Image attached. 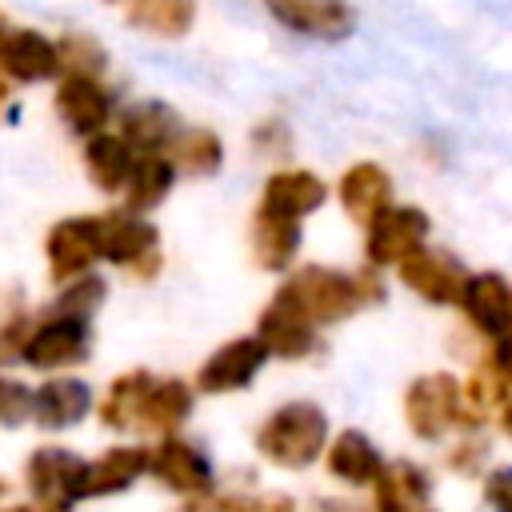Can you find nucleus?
Returning a JSON list of instances; mask_svg holds the SVG:
<instances>
[{"label":"nucleus","instance_id":"f257e3e1","mask_svg":"<svg viewBox=\"0 0 512 512\" xmlns=\"http://www.w3.org/2000/svg\"><path fill=\"white\" fill-rule=\"evenodd\" d=\"M276 292L288 304H296L316 328L340 324V320L356 316L360 308H368V304H376L384 296L372 276H364V272H340V268H328V264H304V268H296Z\"/></svg>","mask_w":512,"mask_h":512},{"label":"nucleus","instance_id":"f03ea898","mask_svg":"<svg viewBox=\"0 0 512 512\" xmlns=\"http://www.w3.org/2000/svg\"><path fill=\"white\" fill-rule=\"evenodd\" d=\"M256 452L284 472L312 468L328 452V412L312 400H288L272 408L256 432Z\"/></svg>","mask_w":512,"mask_h":512},{"label":"nucleus","instance_id":"7ed1b4c3","mask_svg":"<svg viewBox=\"0 0 512 512\" xmlns=\"http://www.w3.org/2000/svg\"><path fill=\"white\" fill-rule=\"evenodd\" d=\"M404 424L416 440L436 444L464 428V380L452 372H424L404 388Z\"/></svg>","mask_w":512,"mask_h":512},{"label":"nucleus","instance_id":"20e7f679","mask_svg":"<svg viewBox=\"0 0 512 512\" xmlns=\"http://www.w3.org/2000/svg\"><path fill=\"white\" fill-rule=\"evenodd\" d=\"M24 484L36 496V512H68L88 484V460L76 456L72 448L60 444H44L28 456L24 464Z\"/></svg>","mask_w":512,"mask_h":512},{"label":"nucleus","instance_id":"39448f33","mask_svg":"<svg viewBox=\"0 0 512 512\" xmlns=\"http://www.w3.org/2000/svg\"><path fill=\"white\" fill-rule=\"evenodd\" d=\"M432 220L416 204H388L368 228H364V260L372 268H396L416 248L428 244Z\"/></svg>","mask_w":512,"mask_h":512},{"label":"nucleus","instance_id":"423d86ee","mask_svg":"<svg viewBox=\"0 0 512 512\" xmlns=\"http://www.w3.org/2000/svg\"><path fill=\"white\" fill-rule=\"evenodd\" d=\"M48 272L56 284L84 276L96 260H104V216H64L48 228L44 240Z\"/></svg>","mask_w":512,"mask_h":512},{"label":"nucleus","instance_id":"0eeeda50","mask_svg":"<svg viewBox=\"0 0 512 512\" xmlns=\"http://www.w3.org/2000/svg\"><path fill=\"white\" fill-rule=\"evenodd\" d=\"M396 276H400V284H404L412 296H420L424 304L448 308V304H460V296H464L472 272L464 268L460 256L424 244V248H416L408 260L396 264Z\"/></svg>","mask_w":512,"mask_h":512},{"label":"nucleus","instance_id":"6e6552de","mask_svg":"<svg viewBox=\"0 0 512 512\" xmlns=\"http://www.w3.org/2000/svg\"><path fill=\"white\" fill-rule=\"evenodd\" d=\"M88 348H92L88 320L48 312V316H40V324H32V332L20 348V360L36 372H56V368H72V364L88 360Z\"/></svg>","mask_w":512,"mask_h":512},{"label":"nucleus","instance_id":"1a4fd4ad","mask_svg":"<svg viewBox=\"0 0 512 512\" xmlns=\"http://www.w3.org/2000/svg\"><path fill=\"white\" fill-rule=\"evenodd\" d=\"M268 348H264V340L252 332V336H236V340H228V344H220L204 364H200V372H196V388L200 392H208V396H224V392H244L256 376H260V368L268 364Z\"/></svg>","mask_w":512,"mask_h":512},{"label":"nucleus","instance_id":"9d476101","mask_svg":"<svg viewBox=\"0 0 512 512\" xmlns=\"http://www.w3.org/2000/svg\"><path fill=\"white\" fill-rule=\"evenodd\" d=\"M260 4L272 12L276 24L308 40L336 44L356 32V12L348 0H260Z\"/></svg>","mask_w":512,"mask_h":512},{"label":"nucleus","instance_id":"9b49d317","mask_svg":"<svg viewBox=\"0 0 512 512\" xmlns=\"http://www.w3.org/2000/svg\"><path fill=\"white\" fill-rule=\"evenodd\" d=\"M456 308L472 332H480L484 340H500L512 332V280L492 268L472 272Z\"/></svg>","mask_w":512,"mask_h":512},{"label":"nucleus","instance_id":"f8f14e48","mask_svg":"<svg viewBox=\"0 0 512 512\" xmlns=\"http://www.w3.org/2000/svg\"><path fill=\"white\" fill-rule=\"evenodd\" d=\"M104 260L120 268L152 272L160 264V232L140 212H112L104 216Z\"/></svg>","mask_w":512,"mask_h":512},{"label":"nucleus","instance_id":"ddd939ff","mask_svg":"<svg viewBox=\"0 0 512 512\" xmlns=\"http://www.w3.org/2000/svg\"><path fill=\"white\" fill-rule=\"evenodd\" d=\"M256 336L264 340V348L280 360H304L312 348H316V324L296 308L288 304L280 292L264 304V312L256 316Z\"/></svg>","mask_w":512,"mask_h":512},{"label":"nucleus","instance_id":"4468645a","mask_svg":"<svg viewBox=\"0 0 512 512\" xmlns=\"http://www.w3.org/2000/svg\"><path fill=\"white\" fill-rule=\"evenodd\" d=\"M152 476L180 492V496H208L212 492V464L208 456L188 444V440H176V436H164L156 448H152Z\"/></svg>","mask_w":512,"mask_h":512},{"label":"nucleus","instance_id":"2eb2a0df","mask_svg":"<svg viewBox=\"0 0 512 512\" xmlns=\"http://www.w3.org/2000/svg\"><path fill=\"white\" fill-rule=\"evenodd\" d=\"M56 112L76 136H96L104 132L112 116V92L100 84V76H64L56 84Z\"/></svg>","mask_w":512,"mask_h":512},{"label":"nucleus","instance_id":"dca6fc26","mask_svg":"<svg viewBox=\"0 0 512 512\" xmlns=\"http://www.w3.org/2000/svg\"><path fill=\"white\" fill-rule=\"evenodd\" d=\"M384 456L376 448V440L360 428H344L328 440V452H324V468L332 480L348 484V488H372L384 472Z\"/></svg>","mask_w":512,"mask_h":512},{"label":"nucleus","instance_id":"f3484780","mask_svg":"<svg viewBox=\"0 0 512 512\" xmlns=\"http://www.w3.org/2000/svg\"><path fill=\"white\" fill-rule=\"evenodd\" d=\"M0 72L16 84H40L60 72V44L36 28H16L0 44Z\"/></svg>","mask_w":512,"mask_h":512},{"label":"nucleus","instance_id":"a211bd4d","mask_svg":"<svg viewBox=\"0 0 512 512\" xmlns=\"http://www.w3.org/2000/svg\"><path fill=\"white\" fill-rule=\"evenodd\" d=\"M336 196H340V208L348 212V220L368 228L392 204V176L376 160H360V164L344 168V176L336 184Z\"/></svg>","mask_w":512,"mask_h":512},{"label":"nucleus","instance_id":"6ab92c4d","mask_svg":"<svg viewBox=\"0 0 512 512\" xmlns=\"http://www.w3.org/2000/svg\"><path fill=\"white\" fill-rule=\"evenodd\" d=\"M328 200V184L308 172V168H280L264 180V196H260V212L272 216H288V220H304L312 216L320 204Z\"/></svg>","mask_w":512,"mask_h":512},{"label":"nucleus","instance_id":"aec40b11","mask_svg":"<svg viewBox=\"0 0 512 512\" xmlns=\"http://www.w3.org/2000/svg\"><path fill=\"white\" fill-rule=\"evenodd\" d=\"M432 476L416 460H388L372 484V512H428Z\"/></svg>","mask_w":512,"mask_h":512},{"label":"nucleus","instance_id":"412c9836","mask_svg":"<svg viewBox=\"0 0 512 512\" xmlns=\"http://www.w3.org/2000/svg\"><path fill=\"white\" fill-rule=\"evenodd\" d=\"M88 412H92V388L76 376H52L32 396V424H40L48 432L76 428Z\"/></svg>","mask_w":512,"mask_h":512},{"label":"nucleus","instance_id":"4be33fe9","mask_svg":"<svg viewBox=\"0 0 512 512\" xmlns=\"http://www.w3.org/2000/svg\"><path fill=\"white\" fill-rule=\"evenodd\" d=\"M180 132H184V124H180L176 108L164 100H136L120 112V136L136 152H172Z\"/></svg>","mask_w":512,"mask_h":512},{"label":"nucleus","instance_id":"5701e85b","mask_svg":"<svg viewBox=\"0 0 512 512\" xmlns=\"http://www.w3.org/2000/svg\"><path fill=\"white\" fill-rule=\"evenodd\" d=\"M144 472H152V452L144 444H116L100 460L88 464L84 496H116V492H128Z\"/></svg>","mask_w":512,"mask_h":512},{"label":"nucleus","instance_id":"b1692460","mask_svg":"<svg viewBox=\"0 0 512 512\" xmlns=\"http://www.w3.org/2000/svg\"><path fill=\"white\" fill-rule=\"evenodd\" d=\"M136 156L140 152L124 136H112V132H96V136L84 140V168H88V180L100 192H124Z\"/></svg>","mask_w":512,"mask_h":512},{"label":"nucleus","instance_id":"393cba45","mask_svg":"<svg viewBox=\"0 0 512 512\" xmlns=\"http://www.w3.org/2000/svg\"><path fill=\"white\" fill-rule=\"evenodd\" d=\"M300 240H304L300 220L256 212V220H252V260L264 272H284L300 252Z\"/></svg>","mask_w":512,"mask_h":512},{"label":"nucleus","instance_id":"a878e982","mask_svg":"<svg viewBox=\"0 0 512 512\" xmlns=\"http://www.w3.org/2000/svg\"><path fill=\"white\" fill-rule=\"evenodd\" d=\"M176 172L180 168L172 164V156H164V152H140L136 164H132L128 184H124L128 212H152L156 204H164V196L172 192Z\"/></svg>","mask_w":512,"mask_h":512},{"label":"nucleus","instance_id":"bb28decb","mask_svg":"<svg viewBox=\"0 0 512 512\" xmlns=\"http://www.w3.org/2000/svg\"><path fill=\"white\" fill-rule=\"evenodd\" d=\"M124 20L148 36L180 40L196 20V0H124Z\"/></svg>","mask_w":512,"mask_h":512},{"label":"nucleus","instance_id":"cd10ccee","mask_svg":"<svg viewBox=\"0 0 512 512\" xmlns=\"http://www.w3.org/2000/svg\"><path fill=\"white\" fill-rule=\"evenodd\" d=\"M152 372H144V368H132V372H124V376H116L112 384H108V392H104V400L96 404V416H100V424L104 428H128V424H140V416H144V396H148V388H152Z\"/></svg>","mask_w":512,"mask_h":512},{"label":"nucleus","instance_id":"c85d7f7f","mask_svg":"<svg viewBox=\"0 0 512 512\" xmlns=\"http://www.w3.org/2000/svg\"><path fill=\"white\" fill-rule=\"evenodd\" d=\"M192 416V388L176 376H164V380H152L148 396H144V416L140 424L152 428V432H172L180 428L184 420Z\"/></svg>","mask_w":512,"mask_h":512},{"label":"nucleus","instance_id":"c756f323","mask_svg":"<svg viewBox=\"0 0 512 512\" xmlns=\"http://www.w3.org/2000/svg\"><path fill=\"white\" fill-rule=\"evenodd\" d=\"M172 164L188 176H212L224 164V144L212 128H184L172 144Z\"/></svg>","mask_w":512,"mask_h":512},{"label":"nucleus","instance_id":"7c9ffc66","mask_svg":"<svg viewBox=\"0 0 512 512\" xmlns=\"http://www.w3.org/2000/svg\"><path fill=\"white\" fill-rule=\"evenodd\" d=\"M104 296H108V284H104L100 276H88V272H84V276H76V280H68V284L60 288V296L52 300L48 312L76 316V320H92V316L100 312Z\"/></svg>","mask_w":512,"mask_h":512},{"label":"nucleus","instance_id":"2f4dec72","mask_svg":"<svg viewBox=\"0 0 512 512\" xmlns=\"http://www.w3.org/2000/svg\"><path fill=\"white\" fill-rule=\"evenodd\" d=\"M104 64H108V56H104V48L92 36L72 32V36L60 40V68H64V76H100Z\"/></svg>","mask_w":512,"mask_h":512},{"label":"nucleus","instance_id":"473e14b6","mask_svg":"<svg viewBox=\"0 0 512 512\" xmlns=\"http://www.w3.org/2000/svg\"><path fill=\"white\" fill-rule=\"evenodd\" d=\"M32 388L12 380V376H0V424L4 428H16L24 420H32Z\"/></svg>","mask_w":512,"mask_h":512},{"label":"nucleus","instance_id":"72a5a7b5","mask_svg":"<svg viewBox=\"0 0 512 512\" xmlns=\"http://www.w3.org/2000/svg\"><path fill=\"white\" fill-rule=\"evenodd\" d=\"M480 496L488 512H512V464H496L480 480Z\"/></svg>","mask_w":512,"mask_h":512},{"label":"nucleus","instance_id":"f704fd0d","mask_svg":"<svg viewBox=\"0 0 512 512\" xmlns=\"http://www.w3.org/2000/svg\"><path fill=\"white\" fill-rule=\"evenodd\" d=\"M484 460H488L484 440H476V436H468V432H464V440L448 452V468H452V472H480Z\"/></svg>","mask_w":512,"mask_h":512},{"label":"nucleus","instance_id":"c9c22d12","mask_svg":"<svg viewBox=\"0 0 512 512\" xmlns=\"http://www.w3.org/2000/svg\"><path fill=\"white\" fill-rule=\"evenodd\" d=\"M228 512H296V500L284 492H264V496H244V500H228Z\"/></svg>","mask_w":512,"mask_h":512},{"label":"nucleus","instance_id":"e433bc0d","mask_svg":"<svg viewBox=\"0 0 512 512\" xmlns=\"http://www.w3.org/2000/svg\"><path fill=\"white\" fill-rule=\"evenodd\" d=\"M508 388H512V332L508 336H500V340H492V348H488V360H484Z\"/></svg>","mask_w":512,"mask_h":512},{"label":"nucleus","instance_id":"4c0bfd02","mask_svg":"<svg viewBox=\"0 0 512 512\" xmlns=\"http://www.w3.org/2000/svg\"><path fill=\"white\" fill-rule=\"evenodd\" d=\"M496 424H500V432L512 440V396L504 400V408H500V416H496Z\"/></svg>","mask_w":512,"mask_h":512},{"label":"nucleus","instance_id":"58836bf2","mask_svg":"<svg viewBox=\"0 0 512 512\" xmlns=\"http://www.w3.org/2000/svg\"><path fill=\"white\" fill-rule=\"evenodd\" d=\"M0 512H32V508H24V504H4Z\"/></svg>","mask_w":512,"mask_h":512},{"label":"nucleus","instance_id":"ea45409f","mask_svg":"<svg viewBox=\"0 0 512 512\" xmlns=\"http://www.w3.org/2000/svg\"><path fill=\"white\" fill-rule=\"evenodd\" d=\"M4 100H8V84L0 80V108H4Z\"/></svg>","mask_w":512,"mask_h":512},{"label":"nucleus","instance_id":"a19ab883","mask_svg":"<svg viewBox=\"0 0 512 512\" xmlns=\"http://www.w3.org/2000/svg\"><path fill=\"white\" fill-rule=\"evenodd\" d=\"M4 36H8V32H4V12H0V44H4Z\"/></svg>","mask_w":512,"mask_h":512},{"label":"nucleus","instance_id":"79ce46f5","mask_svg":"<svg viewBox=\"0 0 512 512\" xmlns=\"http://www.w3.org/2000/svg\"><path fill=\"white\" fill-rule=\"evenodd\" d=\"M428 512H432V508H428Z\"/></svg>","mask_w":512,"mask_h":512}]
</instances>
